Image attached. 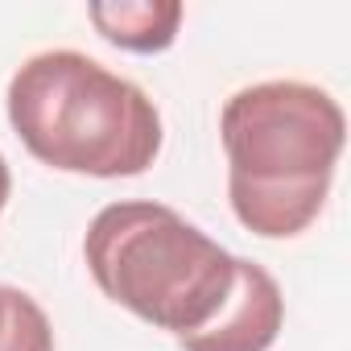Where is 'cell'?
<instances>
[{"label": "cell", "mask_w": 351, "mask_h": 351, "mask_svg": "<svg viewBox=\"0 0 351 351\" xmlns=\"http://www.w3.org/2000/svg\"><path fill=\"white\" fill-rule=\"evenodd\" d=\"M228 199L236 219L265 240L302 236L326 207L347 141L339 99L302 79L240 87L219 112Z\"/></svg>", "instance_id": "cell-1"}, {"label": "cell", "mask_w": 351, "mask_h": 351, "mask_svg": "<svg viewBox=\"0 0 351 351\" xmlns=\"http://www.w3.org/2000/svg\"><path fill=\"white\" fill-rule=\"evenodd\" d=\"M9 124L21 145L87 178H136L161 153V112L132 83L79 50H42L9 79Z\"/></svg>", "instance_id": "cell-2"}, {"label": "cell", "mask_w": 351, "mask_h": 351, "mask_svg": "<svg viewBox=\"0 0 351 351\" xmlns=\"http://www.w3.org/2000/svg\"><path fill=\"white\" fill-rule=\"evenodd\" d=\"M91 281L141 322L191 335L207 326L232 285L236 256L165 203H108L83 236Z\"/></svg>", "instance_id": "cell-3"}, {"label": "cell", "mask_w": 351, "mask_h": 351, "mask_svg": "<svg viewBox=\"0 0 351 351\" xmlns=\"http://www.w3.org/2000/svg\"><path fill=\"white\" fill-rule=\"evenodd\" d=\"M285 322V298L273 273L256 261L236 256V285L223 310L178 339L182 351H269Z\"/></svg>", "instance_id": "cell-4"}, {"label": "cell", "mask_w": 351, "mask_h": 351, "mask_svg": "<svg viewBox=\"0 0 351 351\" xmlns=\"http://www.w3.org/2000/svg\"><path fill=\"white\" fill-rule=\"evenodd\" d=\"M87 17L112 46L132 54H161L178 38L182 5L178 0H112V5H91Z\"/></svg>", "instance_id": "cell-5"}, {"label": "cell", "mask_w": 351, "mask_h": 351, "mask_svg": "<svg viewBox=\"0 0 351 351\" xmlns=\"http://www.w3.org/2000/svg\"><path fill=\"white\" fill-rule=\"evenodd\" d=\"M5 351H54V326L46 318V310L17 289V310H13V335L5 343Z\"/></svg>", "instance_id": "cell-6"}, {"label": "cell", "mask_w": 351, "mask_h": 351, "mask_svg": "<svg viewBox=\"0 0 351 351\" xmlns=\"http://www.w3.org/2000/svg\"><path fill=\"white\" fill-rule=\"evenodd\" d=\"M13 310H17V285H0V351L13 335Z\"/></svg>", "instance_id": "cell-7"}, {"label": "cell", "mask_w": 351, "mask_h": 351, "mask_svg": "<svg viewBox=\"0 0 351 351\" xmlns=\"http://www.w3.org/2000/svg\"><path fill=\"white\" fill-rule=\"evenodd\" d=\"M9 191H13V173H9L5 153H0V211H5V203H9Z\"/></svg>", "instance_id": "cell-8"}]
</instances>
